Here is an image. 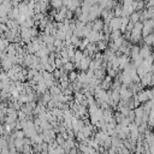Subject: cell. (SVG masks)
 <instances>
[{"label": "cell", "instance_id": "1", "mask_svg": "<svg viewBox=\"0 0 154 154\" xmlns=\"http://www.w3.org/2000/svg\"><path fill=\"white\" fill-rule=\"evenodd\" d=\"M153 53H152V51H150V48H149V46H143V47H141L140 48V57L142 58V59H146V58H148V57H150Z\"/></svg>", "mask_w": 154, "mask_h": 154}, {"label": "cell", "instance_id": "2", "mask_svg": "<svg viewBox=\"0 0 154 154\" xmlns=\"http://www.w3.org/2000/svg\"><path fill=\"white\" fill-rule=\"evenodd\" d=\"M146 7H154V0H144Z\"/></svg>", "mask_w": 154, "mask_h": 154}]
</instances>
